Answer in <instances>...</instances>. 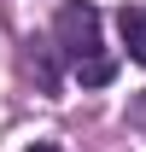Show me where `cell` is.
Returning a JSON list of instances; mask_svg holds the SVG:
<instances>
[{"label": "cell", "mask_w": 146, "mask_h": 152, "mask_svg": "<svg viewBox=\"0 0 146 152\" xmlns=\"http://www.w3.org/2000/svg\"><path fill=\"white\" fill-rule=\"evenodd\" d=\"M53 53H64L76 64L82 88H105L111 76H117V58H111L105 41H99V12H93L88 0H70L53 18Z\"/></svg>", "instance_id": "cell-1"}, {"label": "cell", "mask_w": 146, "mask_h": 152, "mask_svg": "<svg viewBox=\"0 0 146 152\" xmlns=\"http://www.w3.org/2000/svg\"><path fill=\"white\" fill-rule=\"evenodd\" d=\"M117 35H123V53L134 64H146V6H123L117 12Z\"/></svg>", "instance_id": "cell-2"}, {"label": "cell", "mask_w": 146, "mask_h": 152, "mask_svg": "<svg viewBox=\"0 0 146 152\" xmlns=\"http://www.w3.org/2000/svg\"><path fill=\"white\" fill-rule=\"evenodd\" d=\"M29 152H58V146H29Z\"/></svg>", "instance_id": "cell-3"}]
</instances>
